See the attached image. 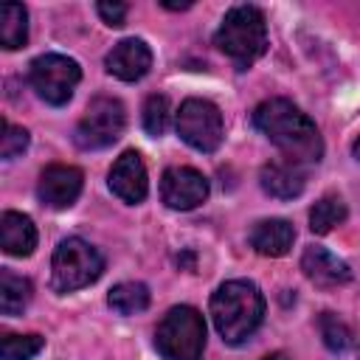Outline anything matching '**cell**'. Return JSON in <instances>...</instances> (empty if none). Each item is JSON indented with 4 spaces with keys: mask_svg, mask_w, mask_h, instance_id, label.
<instances>
[{
    "mask_svg": "<svg viewBox=\"0 0 360 360\" xmlns=\"http://www.w3.org/2000/svg\"><path fill=\"white\" fill-rule=\"evenodd\" d=\"M253 124L264 132L287 160L312 166L323 158V141L315 121L287 98H267L253 110Z\"/></svg>",
    "mask_w": 360,
    "mask_h": 360,
    "instance_id": "cell-1",
    "label": "cell"
},
{
    "mask_svg": "<svg viewBox=\"0 0 360 360\" xmlns=\"http://www.w3.org/2000/svg\"><path fill=\"white\" fill-rule=\"evenodd\" d=\"M264 318V295L253 281L233 278L217 287L211 295V321L219 338L231 346L245 343Z\"/></svg>",
    "mask_w": 360,
    "mask_h": 360,
    "instance_id": "cell-2",
    "label": "cell"
},
{
    "mask_svg": "<svg viewBox=\"0 0 360 360\" xmlns=\"http://www.w3.org/2000/svg\"><path fill=\"white\" fill-rule=\"evenodd\" d=\"M214 45L236 65V70H248L267 51L264 14L256 6H233L219 22Z\"/></svg>",
    "mask_w": 360,
    "mask_h": 360,
    "instance_id": "cell-3",
    "label": "cell"
},
{
    "mask_svg": "<svg viewBox=\"0 0 360 360\" xmlns=\"http://www.w3.org/2000/svg\"><path fill=\"white\" fill-rule=\"evenodd\" d=\"M155 349L163 360H200L205 352V321L194 307H172L158 329Z\"/></svg>",
    "mask_w": 360,
    "mask_h": 360,
    "instance_id": "cell-4",
    "label": "cell"
},
{
    "mask_svg": "<svg viewBox=\"0 0 360 360\" xmlns=\"http://www.w3.org/2000/svg\"><path fill=\"white\" fill-rule=\"evenodd\" d=\"M51 270H53V287L59 292H73L93 284L104 273V256L90 242L70 236L56 245Z\"/></svg>",
    "mask_w": 360,
    "mask_h": 360,
    "instance_id": "cell-5",
    "label": "cell"
},
{
    "mask_svg": "<svg viewBox=\"0 0 360 360\" xmlns=\"http://www.w3.org/2000/svg\"><path fill=\"white\" fill-rule=\"evenodd\" d=\"M82 79V68L76 59L62 53H42L31 62L28 82L37 90V96L53 107H62L70 101L76 84Z\"/></svg>",
    "mask_w": 360,
    "mask_h": 360,
    "instance_id": "cell-6",
    "label": "cell"
},
{
    "mask_svg": "<svg viewBox=\"0 0 360 360\" xmlns=\"http://www.w3.org/2000/svg\"><path fill=\"white\" fill-rule=\"evenodd\" d=\"M177 135L197 152H217L225 135L222 112L208 98H186L174 118Z\"/></svg>",
    "mask_w": 360,
    "mask_h": 360,
    "instance_id": "cell-7",
    "label": "cell"
},
{
    "mask_svg": "<svg viewBox=\"0 0 360 360\" xmlns=\"http://www.w3.org/2000/svg\"><path fill=\"white\" fill-rule=\"evenodd\" d=\"M124 124H127L124 104L112 96H96L87 104L84 115L79 118L73 138L82 149H104L121 138Z\"/></svg>",
    "mask_w": 360,
    "mask_h": 360,
    "instance_id": "cell-8",
    "label": "cell"
},
{
    "mask_svg": "<svg viewBox=\"0 0 360 360\" xmlns=\"http://www.w3.org/2000/svg\"><path fill=\"white\" fill-rule=\"evenodd\" d=\"M208 197V180L191 166H169L160 177V200L172 211H191Z\"/></svg>",
    "mask_w": 360,
    "mask_h": 360,
    "instance_id": "cell-9",
    "label": "cell"
},
{
    "mask_svg": "<svg viewBox=\"0 0 360 360\" xmlns=\"http://www.w3.org/2000/svg\"><path fill=\"white\" fill-rule=\"evenodd\" d=\"M82 183H84L82 169L68 166V163H51V166L42 169V174H39L37 197L42 200V205L62 211V208H70V205L79 200Z\"/></svg>",
    "mask_w": 360,
    "mask_h": 360,
    "instance_id": "cell-10",
    "label": "cell"
},
{
    "mask_svg": "<svg viewBox=\"0 0 360 360\" xmlns=\"http://www.w3.org/2000/svg\"><path fill=\"white\" fill-rule=\"evenodd\" d=\"M107 183L118 200H124L129 205L143 202V197L149 191V180H146V166H143L141 155L135 149H127L121 158H115V163L107 174Z\"/></svg>",
    "mask_w": 360,
    "mask_h": 360,
    "instance_id": "cell-11",
    "label": "cell"
},
{
    "mask_svg": "<svg viewBox=\"0 0 360 360\" xmlns=\"http://www.w3.org/2000/svg\"><path fill=\"white\" fill-rule=\"evenodd\" d=\"M104 68L110 76L121 79V82H138L149 73L152 68V51L143 39H121L118 45H112V51L104 56Z\"/></svg>",
    "mask_w": 360,
    "mask_h": 360,
    "instance_id": "cell-12",
    "label": "cell"
},
{
    "mask_svg": "<svg viewBox=\"0 0 360 360\" xmlns=\"http://www.w3.org/2000/svg\"><path fill=\"white\" fill-rule=\"evenodd\" d=\"M259 183L262 188L276 197V200H292L304 191V183H307V172L301 163H292L287 158H278V160H270L262 166L259 172Z\"/></svg>",
    "mask_w": 360,
    "mask_h": 360,
    "instance_id": "cell-13",
    "label": "cell"
},
{
    "mask_svg": "<svg viewBox=\"0 0 360 360\" xmlns=\"http://www.w3.org/2000/svg\"><path fill=\"white\" fill-rule=\"evenodd\" d=\"M301 270L315 287H338L352 278V270L343 259H338L332 250L309 245L301 256Z\"/></svg>",
    "mask_w": 360,
    "mask_h": 360,
    "instance_id": "cell-14",
    "label": "cell"
},
{
    "mask_svg": "<svg viewBox=\"0 0 360 360\" xmlns=\"http://www.w3.org/2000/svg\"><path fill=\"white\" fill-rule=\"evenodd\" d=\"M250 248L259 253V256H270V259H278L284 253H290L292 242H295V228L287 222V219H278V217H270V219H259L250 233Z\"/></svg>",
    "mask_w": 360,
    "mask_h": 360,
    "instance_id": "cell-15",
    "label": "cell"
},
{
    "mask_svg": "<svg viewBox=\"0 0 360 360\" xmlns=\"http://www.w3.org/2000/svg\"><path fill=\"white\" fill-rule=\"evenodd\" d=\"M0 248L8 256H31L37 248V228L31 217L20 211H6L0 217Z\"/></svg>",
    "mask_w": 360,
    "mask_h": 360,
    "instance_id": "cell-16",
    "label": "cell"
},
{
    "mask_svg": "<svg viewBox=\"0 0 360 360\" xmlns=\"http://www.w3.org/2000/svg\"><path fill=\"white\" fill-rule=\"evenodd\" d=\"M31 295H34V287L28 278L17 276L8 267L0 270V312L3 315H20L31 304Z\"/></svg>",
    "mask_w": 360,
    "mask_h": 360,
    "instance_id": "cell-17",
    "label": "cell"
},
{
    "mask_svg": "<svg viewBox=\"0 0 360 360\" xmlns=\"http://www.w3.org/2000/svg\"><path fill=\"white\" fill-rule=\"evenodd\" d=\"M28 39V11L20 3H3L0 6V45L6 51L22 48Z\"/></svg>",
    "mask_w": 360,
    "mask_h": 360,
    "instance_id": "cell-18",
    "label": "cell"
},
{
    "mask_svg": "<svg viewBox=\"0 0 360 360\" xmlns=\"http://www.w3.org/2000/svg\"><path fill=\"white\" fill-rule=\"evenodd\" d=\"M110 309H115L118 315H135L143 312L149 307V287L141 281H121L110 290L107 295Z\"/></svg>",
    "mask_w": 360,
    "mask_h": 360,
    "instance_id": "cell-19",
    "label": "cell"
},
{
    "mask_svg": "<svg viewBox=\"0 0 360 360\" xmlns=\"http://www.w3.org/2000/svg\"><path fill=\"white\" fill-rule=\"evenodd\" d=\"M346 219V202L338 194H323L312 208H309V231L323 236L329 233L335 225H340Z\"/></svg>",
    "mask_w": 360,
    "mask_h": 360,
    "instance_id": "cell-20",
    "label": "cell"
},
{
    "mask_svg": "<svg viewBox=\"0 0 360 360\" xmlns=\"http://www.w3.org/2000/svg\"><path fill=\"white\" fill-rule=\"evenodd\" d=\"M318 332L326 343L329 352H346L352 343V329L335 315V312H321L318 318Z\"/></svg>",
    "mask_w": 360,
    "mask_h": 360,
    "instance_id": "cell-21",
    "label": "cell"
},
{
    "mask_svg": "<svg viewBox=\"0 0 360 360\" xmlns=\"http://www.w3.org/2000/svg\"><path fill=\"white\" fill-rule=\"evenodd\" d=\"M45 340L39 335H3L0 357L3 360H31L42 352Z\"/></svg>",
    "mask_w": 360,
    "mask_h": 360,
    "instance_id": "cell-22",
    "label": "cell"
},
{
    "mask_svg": "<svg viewBox=\"0 0 360 360\" xmlns=\"http://www.w3.org/2000/svg\"><path fill=\"white\" fill-rule=\"evenodd\" d=\"M166 127H169V101H166V96L152 93L143 101V129L152 138H160L166 132Z\"/></svg>",
    "mask_w": 360,
    "mask_h": 360,
    "instance_id": "cell-23",
    "label": "cell"
},
{
    "mask_svg": "<svg viewBox=\"0 0 360 360\" xmlns=\"http://www.w3.org/2000/svg\"><path fill=\"white\" fill-rule=\"evenodd\" d=\"M28 149V129L14 127L8 121H3V135H0V158L11 160L17 155H22Z\"/></svg>",
    "mask_w": 360,
    "mask_h": 360,
    "instance_id": "cell-24",
    "label": "cell"
},
{
    "mask_svg": "<svg viewBox=\"0 0 360 360\" xmlns=\"http://www.w3.org/2000/svg\"><path fill=\"white\" fill-rule=\"evenodd\" d=\"M96 11L101 14V20H104L107 25L121 28V25H124V20H127L129 6H127V3H98V6H96Z\"/></svg>",
    "mask_w": 360,
    "mask_h": 360,
    "instance_id": "cell-25",
    "label": "cell"
},
{
    "mask_svg": "<svg viewBox=\"0 0 360 360\" xmlns=\"http://www.w3.org/2000/svg\"><path fill=\"white\" fill-rule=\"evenodd\" d=\"M160 6H163V8H174V11H177V8H180V11H183V8H191V3H169V0H163Z\"/></svg>",
    "mask_w": 360,
    "mask_h": 360,
    "instance_id": "cell-26",
    "label": "cell"
},
{
    "mask_svg": "<svg viewBox=\"0 0 360 360\" xmlns=\"http://www.w3.org/2000/svg\"><path fill=\"white\" fill-rule=\"evenodd\" d=\"M262 360H290L284 352H273V354H267V357H262Z\"/></svg>",
    "mask_w": 360,
    "mask_h": 360,
    "instance_id": "cell-27",
    "label": "cell"
},
{
    "mask_svg": "<svg viewBox=\"0 0 360 360\" xmlns=\"http://www.w3.org/2000/svg\"><path fill=\"white\" fill-rule=\"evenodd\" d=\"M354 158L360 160V135H357V141H354Z\"/></svg>",
    "mask_w": 360,
    "mask_h": 360,
    "instance_id": "cell-28",
    "label": "cell"
}]
</instances>
